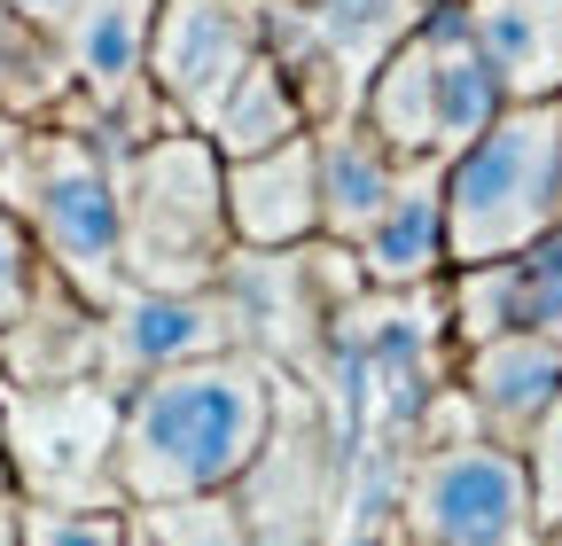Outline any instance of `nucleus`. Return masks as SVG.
Listing matches in <instances>:
<instances>
[{
  "instance_id": "1",
  "label": "nucleus",
  "mask_w": 562,
  "mask_h": 546,
  "mask_svg": "<svg viewBox=\"0 0 562 546\" xmlns=\"http://www.w3.org/2000/svg\"><path fill=\"white\" fill-rule=\"evenodd\" d=\"M273 445V375L250 352H220L172 375H149L117 398L110 492L117 508H172L235 492Z\"/></svg>"
},
{
  "instance_id": "2",
  "label": "nucleus",
  "mask_w": 562,
  "mask_h": 546,
  "mask_svg": "<svg viewBox=\"0 0 562 546\" xmlns=\"http://www.w3.org/2000/svg\"><path fill=\"white\" fill-rule=\"evenodd\" d=\"M117 164V250H125V289H220L235 265L227 227V164L203 133L172 125L140 141Z\"/></svg>"
},
{
  "instance_id": "3",
  "label": "nucleus",
  "mask_w": 562,
  "mask_h": 546,
  "mask_svg": "<svg viewBox=\"0 0 562 546\" xmlns=\"http://www.w3.org/2000/svg\"><path fill=\"white\" fill-rule=\"evenodd\" d=\"M0 203L32 227L47 273L94 312L125 297V250H117V164L87 125H40L0 164Z\"/></svg>"
},
{
  "instance_id": "4",
  "label": "nucleus",
  "mask_w": 562,
  "mask_h": 546,
  "mask_svg": "<svg viewBox=\"0 0 562 546\" xmlns=\"http://www.w3.org/2000/svg\"><path fill=\"white\" fill-rule=\"evenodd\" d=\"M562 227V102H508L446 164V242L461 265L531 258Z\"/></svg>"
},
{
  "instance_id": "5",
  "label": "nucleus",
  "mask_w": 562,
  "mask_h": 546,
  "mask_svg": "<svg viewBox=\"0 0 562 546\" xmlns=\"http://www.w3.org/2000/svg\"><path fill=\"white\" fill-rule=\"evenodd\" d=\"M398 538L406 546H547L531 508V460L492 437L430 445L398 485Z\"/></svg>"
},
{
  "instance_id": "6",
  "label": "nucleus",
  "mask_w": 562,
  "mask_h": 546,
  "mask_svg": "<svg viewBox=\"0 0 562 546\" xmlns=\"http://www.w3.org/2000/svg\"><path fill=\"white\" fill-rule=\"evenodd\" d=\"M266 55V16L258 0H157V32H149V87L157 102L203 133L235 94V79Z\"/></svg>"
},
{
  "instance_id": "7",
  "label": "nucleus",
  "mask_w": 562,
  "mask_h": 546,
  "mask_svg": "<svg viewBox=\"0 0 562 546\" xmlns=\"http://www.w3.org/2000/svg\"><path fill=\"white\" fill-rule=\"evenodd\" d=\"M220 352H243L235 344V312L220 289H125L110 312H102V360H94V383L117 398L149 375H172V367H195V360H220Z\"/></svg>"
},
{
  "instance_id": "8",
  "label": "nucleus",
  "mask_w": 562,
  "mask_h": 546,
  "mask_svg": "<svg viewBox=\"0 0 562 546\" xmlns=\"http://www.w3.org/2000/svg\"><path fill=\"white\" fill-rule=\"evenodd\" d=\"M461 406H469V422L476 437L492 445H531L539 422L554 414V398H562V344L539 328H508V335H492V344L461 352Z\"/></svg>"
},
{
  "instance_id": "9",
  "label": "nucleus",
  "mask_w": 562,
  "mask_h": 546,
  "mask_svg": "<svg viewBox=\"0 0 562 546\" xmlns=\"http://www.w3.org/2000/svg\"><path fill=\"white\" fill-rule=\"evenodd\" d=\"M368 297H414L453 273V242H446V164H406L391 212L351 242Z\"/></svg>"
},
{
  "instance_id": "10",
  "label": "nucleus",
  "mask_w": 562,
  "mask_h": 546,
  "mask_svg": "<svg viewBox=\"0 0 562 546\" xmlns=\"http://www.w3.org/2000/svg\"><path fill=\"white\" fill-rule=\"evenodd\" d=\"M227 227L235 250H313L321 242V157L313 133L266 157L227 164Z\"/></svg>"
},
{
  "instance_id": "11",
  "label": "nucleus",
  "mask_w": 562,
  "mask_h": 546,
  "mask_svg": "<svg viewBox=\"0 0 562 546\" xmlns=\"http://www.w3.org/2000/svg\"><path fill=\"white\" fill-rule=\"evenodd\" d=\"M149 32H157V0H79L70 9L63 55L87 117H110L149 87Z\"/></svg>"
},
{
  "instance_id": "12",
  "label": "nucleus",
  "mask_w": 562,
  "mask_h": 546,
  "mask_svg": "<svg viewBox=\"0 0 562 546\" xmlns=\"http://www.w3.org/2000/svg\"><path fill=\"white\" fill-rule=\"evenodd\" d=\"M508 102H562V0H453Z\"/></svg>"
},
{
  "instance_id": "13",
  "label": "nucleus",
  "mask_w": 562,
  "mask_h": 546,
  "mask_svg": "<svg viewBox=\"0 0 562 546\" xmlns=\"http://www.w3.org/2000/svg\"><path fill=\"white\" fill-rule=\"evenodd\" d=\"M313 157H321V242H360L406 180V164L375 141L360 117H336V125H313Z\"/></svg>"
},
{
  "instance_id": "14",
  "label": "nucleus",
  "mask_w": 562,
  "mask_h": 546,
  "mask_svg": "<svg viewBox=\"0 0 562 546\" xmlns=\"http://www.w3.org/2000/svg\"><path fill=\"white\" fill-rule=\"evenodd\" d=\"M79 110V79H70V55H63V32L16 16L0 0V117L40 133V125H63Z\"/></svg>"
},
{
  "instance_id": "15",
  "label": "nucleus",
  "mask_w": 562,
  "mask_h": 546,
  "mask_svg": "<svg viewBox=\"0 0 562 546\" xmlns=\"http://www.w3.org/2000/svg\"><path fill=\"white\" fill-rule=\"evenodd\" d=\"M297 133H313L297 87L281 79L273 55H258L250 71L235 79V94L220 102V117L203 125V141L220 149V164H243V157H266V149H281V141H297Z\"/></svg>"
},
{
  "instance_id": "16",
  "label": "nucleus",
  "mask_w": 562,
  "mask_h": 546,
  "mask_svg": "<svg viewBox=\"0 0 562 546\" xmlns=\"http://www.w3.org/2000/svg\"><path fill=\"white\" fill-rule=\"evenodd\" d=\"M446 320H453V344L461 352H476V344H492V335L524 328V258L446 273Z\"/></svg>"
},
{
  "instance_id": "17",
  "label": "nucleus",
  "mask_w": 562,
  "mask_h": 546,
  "mask_svg": "<svg viewBox=\"0 0 562 546\" xmlns=\"http://www.w3.org/2000/svg\"><path fill=\"white\" fill-rule=\"evenodd\" d=\"M133 531L149 546H258L250 508L235 492H211V500H172V508H140Z\"/></svg>"
},
{
  "instance_id": "18",
  "label": "nucleus",
  "mask_w": 562,
  "mask_h": 546,
  "mask_svg": "<svg viewBox=\"0 0 562 546\" xmlns=\"http://www.w3.org/2000/svg\"><path fill=\"white\" fill-rule=\"evenodd\" d=\"M24 546H133V508H55V500H16Z\"/></svg>"
},
{
  "instance_id": "19",
  "label": "nucleus",
  "mask_w": 562,
  "mask_h": 546,
  "mask_svg": "<svg viewBox=\"0 0 562 546\" xmlns=\"http://www.w3.org/2000/svg\"><path fill=\"white\" fill-rule=\"evenodd\" d=\"M40 289H47V258H40L32 227L0 203V335L24 328V312L40 305Z\"/></svg>"
},
{
  "instance_id": "20",
  "label": "nucleus",
  "mask_w": 562,
  "mask_h": 546,
  "mask_svg": "<svg viewBox=\"0 0 562 546\" xmlns=\"http://www.w3.org/2000/svg\"><path fill=\"white\" fill-rule=\"evenodd\" d=\"M531 460V508H539V538H562V398L554 414L539 422V437L524 445Z\"/></svg>"
},
{
  "instance_id": "21",
  "label": "nucleus",
  "mask_w": 562,
  "mask_h": 546,
  "mask_svg": "<svg viewBox=\"0 0 562 546\" xmlns=\"http://www.w3.org/2000/svg\"><path fill=\"white\" fill-rule=\"evenodd\" d=\"M524 328H539V335L562 344V227L524 258Z\"/></svg>"
},
{
  "instance_id": "22",
  "label": "nucleus",
  "mask_w": 562,
  "mask_h": 546,
  "mask_svg": "<svg viewBox=\"0 0 562 546\" xmlns=\"http://www.w3.org/2000/svg\"><path fill=\"white\" fill-rule=\"evenodd\" d=\"M9 9H16V16H32V24H47V32H63L79 0H9Z\"/></svg>"
},
{
  "instance_id": "23",
  "label": "nucleus",
  "mask_w": 562,
  "mask_h": 546,
  "mask_svg": "<svg viewBox=\"0 0 562 546\" xmlns=\"http://www.w3.org/2000/svg\"><path fill=\"white\" fill-rule=\"evenodd\" d=\"M0 500H16V460H9V414H0Z\"/></svg>"
},
{
  "instance_id": "24",
  "label": "nucleus",
  "mask_w": 562,
  "mask_h": 546,
  "mask_svg": "<svg viewBox=\"0 0 562 546\" xmlns=\"http://www.w3.org/2000/svg\"><path fill=\"white\" fill-rule=\"evenodd\" d=\"M0 546H24V531H16V500H0Z\"/></svg>"
},
{
  "instance_id": "25",
  "label": "nucleus",
  "mask_w": 562,
  "mask_h": 546,
  "mask_svg": "<svg viewBox=\"0 0 562 546\" xmlns=\"http://www.w3.org/2000/svg\"><path fill=\"white\" fill-rule=\"evenodd\" d=\"M16 141H24V125H9V117H0V164L16 157Z\"/></svg>"
},
{
  "instance_id": "26",
  "label": "nucleus",
  "mask_w": 562,
  "mask_h": 546,
  "mask_svg": "<svg viewBox=\"0 0 562 546\" xmlns=\"http://www.w3.org/2000/svg\"><path fill=\"white\" fill-rule=\"evenodd\" d=\"M133 546H149V538H140V531H133Z\"/></svg>"
}]
</instances>
